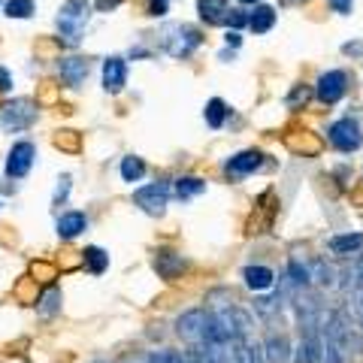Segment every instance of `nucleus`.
Wrapping results in <instances>:
<instances>
[{"label":"nucleus","mask_w":363,"mask_h":363,"mask_svg":"<svg viewBox=\"0 0 363 363\" xmlns=\"http://www.w3.org/2000/svg\"><path fill=\"white\" fill-rule=\"evenodd\" d=\"M82 260H85V267H88L91 272H97V276L109 267V255L104 252V248H97V245L85 248V252H82Z\"/></svg>","instance_id":"5701e85b"},{"label":"nucleus","mask_w":363,"mask_h":363,"mask_svg":"<svg viewBox=\"0 0 363 363\" xmlns=\"http://www.w3.org/2000/svg\"><path fill=\"white\" fill-rule=\"evenodd\" d=\"M145 176V164L140 161V157H124V161H121V179L124 182H140Z\"/></svg>","instance_id":"393cba45"},{"label":"nucleus","mask_w":363,"mask_h":363,"mask_svg":"<svg viewBox=\"0 0 363 363\" xmlns=\"http://www.w3.org/2000/svg\"><path fill=\"white\" fill-rule=\"evenodd\" d=\"M37 118V106L30 100L18 97V100H9V104L0 109V128L4 130H25Z\"/></svg>","instance_id":"39448f33"},{"label":"nucleus","mask_w":363,"mask_h":363,"mask_svg":"<svg viewBox=\"0 0 363 363\" xmlns=\"http://www.w3.org/2000/svg\"><path fill=\"white\" fill-rule=\"evenodd\" d=\"M124 82H128V64L121 58H106L104 61V88L109 94H118Z\"/></svg>","instance_id":"f8f14e48"},{"label":"nucleus","mask_w":363,"mask_h":363,"mask_svg":"<svg viewBox=\"0 0 363 363\" xmlns=\"http://www.w3.org/2000/svg\"><path fill=\"white\" fill-rule=\"evenodd\" d=\"M240 4H257V0H240Z\"/></svg>","instance_id":"4c0bfd02"},{"label":"nucleus","mask_w":363,"mask_h":363,"mask_svg":"<svg viewBox=\"0 0 363 363\" xmlns=\"http://www.w3.org/2000/svg\"><path fill=\"white\" fill-rule=\"evenodd\" d=\"M357 339L351 333L345 312H330L324 321V360L321 363H351Z\"/></svg>","instance_id":"f257e3e1"},{"label":"nucleus","mask_w":363,"mask_h":363,"mask_svg":"<svg viewBox=\"0 0 363 363\" xmlns=\"http://www.w3.org/2000/svg\"><path fill=\"white\" fill-rule=\"evenodd\" d=\"M288 279H291V281H294V285H297L300 291H306V288H309L312 272H309V267H303L300 260H291V264H288Z\"/></svg>","instance_id":"a878e982"},{"label":"nucleus","mask_w":363,"mask_h":363,"mask_svg":"<svg viewBox=\"0 0 363 363\" xmlns=\"http://www.w3.org/2000/svg\"><path fill=\"white\" fill-rule=\"evenodd\" d=\"M327 245H330L333 255H354L363 248V236L360 233H342V236H333Z\"/></svg>","instance_id":"aec40b11"},{"label":"nucleus","mask_w":363,"mask_h":363,"mask_svg":"<svg viewBox=\"0 0 363 363\" xmlns=\"http://www.w3.org/2000/svg\"><path fill=\"white\" fill-rule=\"evenodd\" d=\"M155 269L161 279H179L182 269H185V260H182L176 252H167V248H161V252L155 255Z\"/></svg>","instance_id":"ddd939ff"},{"label":"nucleus","mask_w":363,"mask_h":363,"mask_svg":"<svg viewBox=\"0 0 363 363\" xmlns=\"http://www.w3.org/2000/svg\"><path fill=\"white\" fill-rule=\"evenodd\" d=\"M161 45H164L167 55H173V58H188V55L200 45V33L191 25H167L161 30Z\"/></svg>","instance_id":"f03ea898"},{"label":"nucleus","mask_w":363,"mask_h":363,"mask_svg":"<svg viewBox=\"0 0 363 363\" xmlns=\"http://www.w3.org/2000/svg\"><path fill=\"white\" fill-rule=\"evenodd\" d=\"M85 215L82 212H67V215H61L58 218V236L61 240H73V236H79L85 230Z\"/></svg>","instance_id":"f3484780"},{"label":"nucleus","mask_w":363,"mask_h":363,"mask_svg":"<svg viewBox=\"0 0 363 363\" xmlns=\"http://www.w3.org/2000/svg\"><path fill=\"white\" fill-rule=\"evenodd\" d=\"M140 363H188V360L173 354V351H155V354H149V357L140 360Z\"/></svg>","instance_id":"c756f323"},{"label":"nucleus","mask_w":363,"mask_h":363,"mask_svg":"<svg viewBox=\"0 0 363 363\" xmlns=\"http://www.w3.org/2000/svg\"><path fill=\"white\" fill-rule=\"evenodd\" d=\"M9 88H13V79H9V73L0 67V91H9Z\"/></svg>","instance_id":"f704fd0d"},{"label":"nucleus","mask_w":363,"mask_h":363,"mask_svg":"<svg viewBox=\"0 0 363 363\" xmlns=\"http://www.w3.org/2000/svg\"><path fill=\"white\" fill-rule=\"evenodd\" d=\"M197 6H200V18L206 21V25H224V21L230 18L227 0H197Z\"/></svg>","instance_id":"2eb2a0df"},{"label":"nucleus","mask_w":363,"mask_h":363,"mask_svg":"<svg viewBox=\"0 0 363 363\" xmlns=\"http://www.w3.org/2000/svg\"><path fill=\"white\" fill-rule=\"evenodd\" d=\"M61 309V291H55V288H49L43 294V300H40V312L43 315H55Z\"/></svg>","instance_id":"cd10ccee"},{"label":"nucleus","mask_w":363,"mask_h":363,"mask_svg":"<svg viewBox=\"0 0 363 363\" xmlns=\"http://www.w3.org/2000/svg\"><path fill=\"white\" fill-rule=\"evenodd\" d=\"M33 157H37V149H33L30 143H16L13 149H9V157H6V176H13V179L28 176Z\"/></svg>","instance_id":"9d476101"},{"label":"nucleus","mask_w":363,"mask_h":363,"mask_svg":"<svg viewBox=\"0 0 363 363\" xmlns=\"http://www.w3.org/2000/svg\"><path fill=\"white\" fill-rule=\"evenodd\" d=\"M227 43H230V45H240V33L230 30V33H227Z\"/></svg>","instance_id":"e433bc0d"},{"label":"nucleus","mask_w":363,"mask_h":363,"mask_svg":"<svg viewBox=\"0 0 363 363\" xmlns=\"http://www.w3.org/2000/svg\"><path fill=\"white\" fill-rule=\"evenodd\" d=\"M206 191V182L197 179V176H185V179H176V197L188 200V197H197Z\"/></svg>","instance_id":"4be33fe9"},{"label":"nucleus","mask_w":363,"mask_h":363,"mask_svg":"<svg viewBox=\"0 0 363 363\" xmlns=\"http://www.w3.org/2000/svg\"><path fill=\"white\" fill-rule=\"evenodd\" d=\"M167 6H169V0H149L152 16H164V13H167Z\"/></svg>","instance_id":"473e14b6"},{"label":"nucleus","mask_w":363,"mask_h":363,"mask_svg":"<svg viewBox=\"0 0 363 363\" xmlns=\"http://www.w3.org/2000/svg\"><path fill=\"white\" fill-rule=\"evenodd\" d=\"M345 294L351 300V309H354V318L363 330V257H357V264L348 269V281H345Z\"/></svg>","instance_id":"1a4fd4ad"},{"label":"nucleus","mask_w":363,"mask_h":363,"mask_svg":"<svg viewBox=\"0 0 363 363\" xmlns=\"http://www.w3.org/2000/svg\"><path fill=\"white\" fill-rule=\"evenodd\" d=\"M55 145H64V149H76L79 140H76V133H73V130H64V133L55 136Z\"/></svg>","instance_id":"7c9ffc66"},{"label":"nucleus","mask_w":363,"mask_h":363,"mask_svg":"<svg viewBox=\"0 0 363 363\" xmlns=\"http://www.w3.org/2000/svg\"><path fill=\"white\" fill-rule=\"evenodd\" d=\"M233 348H236V363H264L267 360L260 345H255L252 339H236Z\"/></svg>","instance_id":"412c9836"},{"label":"nucleus","mask_w":363,"mask_h":363,"mask_svg":"<svg viewBox=\"0 0 363 363\" xmlns=\"http://www.w3.org/2000/svg\"><path fill=\"white\" fill-rule=\"evenodd\" d=\"M345 85H348V76L342 70H327L315 85V94L321 104H339L345 94Z\"/></svg>","instance_id":"0eeeda50"},{"label":"nucleus","mask_w":363,"mask_h":363,"mask_svg":"<svg viewBox=\"0 0 363 363\" xmlns=\"http://www.w3.org/2000/svg\"><path fill=\"white\" fill-rule=\"evenodd\" d=\"M327 136H330V143L336 145L339 152H357L360 143H363V133L357 128V121H351V118L333 121L330 130H327Z\"/></svg>","instance_id":"423d86ee"},{"label":"nucleus","mask_w":363,"mask_h":363,"mask_svg":"<svg viewBox=\"0 0 363 363\" xmlns=\"http://www.w3.org/2000/svg\"><path fill=\"white\" fill-rule=\"evenodd\" d=\"M264 357L269 363H291V342L285 333H269L264 342Z\"/></svg>","instance_id":"4468645a"},{"label":"nucleus","mask_w":363,"mask_h":363,"mask_svg":"<svg viewBox=\"0 0 363 363\" xmlns=\"http://www.w3.org/2000/svg\"><path fill=\"white\" fill-rule=\"evenodd\" d=\"M58 70H61V79L67 85H82L85 82V76H88V61L85 58H64L58 64Z\"/></svg>","instance_id":"dca6fc26"},{"label":"nucleus","mask_w":363,"mask_h":363,"mask_svg":"<svg viewBox=\"0 0 363 363\" xmlns=\"http://www.w3.org/2000/svg\"><path fill=\"white\" fill-rule=\"evenodd\" d=\"M242 279H245V285L252 291H267V288H272V279L276 276H272L269 267H245Z\"/></svg>","instance_id":"a211bd4d"},{"label":"nucleus","mask_w":363,"mask_h":363,"mask_svg":"<svg viewBox=\"0 0 363 363\" xmlns=\"http://www.w3.org/2000/svg\"><path fill=\"white\" fill-rule=\"evenodd\" d=\"M330 6L336 9L339 16H348V13H351V6H354V0H330Z\"/></svg>","instance_id":"2f4dec72"},{"label":"nucleus","mask_w":363,"mask_h":363,"mask_svg":"<svg viewBox=\"0 0 363 363\" xmlns=\"http://www.w3.org/2000/svg\"><path fill=\"white\" fill-rule=\"evenodd\" d=\"M116 6H121V0H97L100 13H109V9H116Z\"/></svg>","instance_id":"72a5a7b5"},{"label":"nucleus","mask_w":363,"mask_h":363,"mask_svg":"<svg viewBox=\"0 0 363 363\" xmlns=\"http://www.w3.org/2000/svg\"><path fill=\"white\" fill-rule=\"evenodd\" d=\"M272 25H276V9L267 6V4L255 6V13L248 16V28H252L255 33H267Z\"/></svg>","instance_id":"6ab92c4d"},{"label":"nucleus","mask_w":363,"mask_h":363,"mask_svg":"<svg viewBox=\"0 0 363 363\" xmlns=\"http://www.w3.org/2000/svg\"><path fill=\"white\" fill-rule=\"evenodd\" d=\"M133 200H136V206H140L143 212H149V215H164V209H167V200H169V188L167 185H145V188H140L133 194Z\"/></svg>","instance_id":"6e6552de"},{"label":"nucleus","mask_w":363,"mask_h":363,"mask_svg":"<svg viewBox=\"0 0 363 363\" xmlns=\"http://www.w3.org/2000/svg\"><path fill=\"white\" fill-rule=\"evenodd\" d=\"M203 116H206V124H209V128L218 130L221 124H224V118H227V106H224V100L212 97L209 104H206V112H203Z\"/></svg>","instance_id":"b1692460"},{"label":"nucleus","mask_w":363,"mask_h":363,"mask_svg":"<svg viewBox=\"0 0 363 363\" xmlns=\"http://www.w3.org/2000/svg\"><path fill=\"white\" fill-rule=\"evenodd\" d=\"M88 0H67V4L61 6V13H58V30H61V37L76 45L79 43V33L85 30L88 25Z\"/></svg>","instance_id":"7ed1b4c3"},{"label":"nucleus","mask_w":363,"mask_h":363,"mask_svg":"<svg viewBox=\"0 0 363 363\" xmlns=\"http://www.w3.org/2000/svg\"><path fill=\"white\" fill-rule=\"evenodd\" d=\"M209 309H188L185 315H179L176 321V333L185 339L191 348H200L206 342V333H209Z\"/></svg>","instance_id":"20e7f679"},{"label":"nucleus","mask_w":363,"mask_h":363,"mask_svg":"<svg viewBox=\"0 0 363 363\" xmlns=\"http://www.w3.org/2000/svg\"><path fill=\"white\" fill-rule=\"evenodd\" d=\"M342 52H345V55H363V43H354V45H351V43H348V45H345V49H342Z\"/></svg>","instance_id":"c9c22d12"},{"label":"nucleus","mask_w":363,"mask_h":363,"mask_svg":"<svg viewBox=\"0 0 363 363\" xmlns=\"http://www.w3.org/2000/svg\"><path fill=\"white\" fill-rule=\"evenodd\" d=\"M260 164H264V155L260 152H240V155H233L230 161H227L224 167V173L230 176V179H242V176H252L255 169H260Z\"/></svg>","instance_id":"9b49d317"},{"label":"nucleus","mask_w":363,"mask_h":363,"mask_svg":"<svg viewBox=\"0 0 363 363\" xmlns=\"http://www.w3.org/2000/svg\"><path fill=\"white\" fill-rule=\"evenodd\" d=\"M312 279H318V285L321 288H333V269L327 267V260H315L312 264Z\"/></svg>","instance_id":"bb28decb"},{"label":"nucleus","mask_w":363,"mask_h":363,"mask_svg":"<svg viewBox=\"0 0 363 363\" xmlns=\"http://www.w3.org/2000/svg\"><path fill=\"white\" fill-rule=\"evenodd\" d=\"M33 13V0H9L6 4V16L9 18H28Z\"/></svg>","instance_id":"c85d7f7f"}]
</instances>
